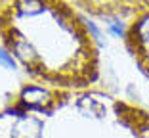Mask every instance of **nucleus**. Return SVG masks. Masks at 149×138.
Listing matches in <instances>:
<instances>
[{
  "label": "nucleus",
  "mask_w": 149,
  "mask_h": 138,
  "mask_svg": "<svg viewBox=\"0 0 149 138\" xmlns=\"http://www.w3.org/2000/svg\"><path fill=\"white\" fill-rule=\"evenodd\" d=\"M15 10L23 18H36L46 10L44 0H15Z\"/></svg>",
  "instance_id": "5"
},
{
  "label": "nucleus",
  "mask_w": 149,
  "mask_h": 138,
  "mask_svg": "<svg viewBox=\"0 0 149 138\" xmlns=\"http://www.w3.org/2000/svg\"><path fill=\"white\" fill-rule=\"evenodd\" d=\"M134 39L141 44H149V13L134 25Z\"/></svg>",
  "instance_id": "6"
},
{
  "label": "nucleus",
  "mask_w": 149,
  "mask_h": 138,
  "mask_svg": "<svg viewBox=\"0 0 149 138\" xmlns=\"http://www.w3.org/2000/svg\"><path fill=\"white\" fill-rule=\"evenodd\" d=\"M8 44H10V52L13 54V58L17 62H21L25 67H29V69H38L40 67V63H42L40 62V54L27 36L13 33L12 39H8Z\"/></svg>",
  "instance_id": "1"
},
{
  "label": "nucleus",
  "mask_w": 149,
  "mask_h": 138,
  "mask_svg": "<svg viewBox=\"0 0 149 138\" xmlns=\"http://www.w3.org/2000/svg\"><path fill=\"white\" fill-rule=\"evenodd\" d=\"M79 109L88 117H103L107 111L105 104L101 102L97 96H84V98H80Z\"/></svg>",
  "instance_id": "4"
},
{
  "label": "nucleus",
  "mask_w": 149,
  "mask_h": 138,
  "mask_svg": "<svg viewBox=\"0 0 149 138\" xmlns=\"http://www.w3.org/2000/svg\"><path fill=\"white\" fill-rule=\"evenodd\" d=\"M19 102L29 109H48L54 104V96L48 88L40 85H27L19 94Z\"/></svg>",
  "instance_id": "3"
},
{
  "label": "nucleus",
  "mask_w": 149,
  "mask_h": 138,
  "mask_svg": "<svg viewBox=\"0 0 149 138\" xmlns=\"http://www.w3.org/2000/svg\"><path fill=\"white\" fill-rule=\"evenodd\" d=\"M8 138H42V121L19 111L8 125Z\"/></svg>",
  "instance_id": "2"
},
{
  "label": "nucleus",
  "mask_w": 149,
  "mask_h": 138,
  "mask_svg": "<svg viewBox=\"0 0 149 138\" xmlns=\"http://www.w3.org/2000/svg\"><path fill=\"white\" fill-rule=\"evenodd\" d=\"M138 138H149V129H141L140 130V136Z\"/></svg>",
  "instance_id": "9"
},
{
  "label": "nucleus",
  "mask_w": 149,
  "mask_h": 138,
  "mask_svg": "<svg viewBox=\"0 0 149 138\" xmlns=\"http://www.w3.org/2000/svg\"><path fill=\"white\" fill-rule=\"evenodd\" d=\"M0 65L4 67V69H10V71L17 69V60L13 58V54L10 50L2 48V46H0Z\"/></svg>",
  "instance_id": "7"
},
{
  "label": "nucleus",
  "mask_w": 149,
  "mask_h": 138,
  "mask_svg": "<svg viewBox=\"0 0 149 138\" xmlns=\"http://www.w3.org/2000/svg\"><path fill=\"white\" fill-rule=\"evenodd\" d=\"M107 29H109V33H111L113 36H117V39L124 36V33H126V29H124V23L118 21V19H109V23H107Z\"/></svg>",
  "instance_id": "8"
}]
</instances>
